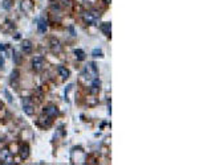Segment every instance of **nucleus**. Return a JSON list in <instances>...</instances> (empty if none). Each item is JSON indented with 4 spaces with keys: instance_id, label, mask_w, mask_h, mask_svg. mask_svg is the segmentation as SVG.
<instances>
[{
    "instance_id": "nucleus-1",
    "label": "nucleus",
    "mask_w": 199,
    "mask_h": 165,
    "mask_svg": "<svg viewBox=\"0 0 199 165\" xmlns=\"http://www.w3.org/2000/svg\"><path fill=\"white\" fill-rule=\"evenodd\" d=\"M82 75H84V78L89 79V81L97 78L98 77V67L96 65V62H88V65L84 67Z\"/></svg>"
},
{
    "instance_id": "nucleus-2",
    "label": "nucleus",
    "mask_w": 199,
    "mask_h": 165,
    "mask_svg": "<svg viewBox=\"0 0 199 165\" xmlns=\"http://www.w3.org/2000/svg\"><path fill=\"white\" fill-rule=\"evenodd\" d=\"M82 17H84V21H85L88 25H97L101 15H100V12H97V11H90V12H85V13L82 15Z\"/></svg>"
},
{
    "instance_id": "nucleus-3",
    "label": "nucleus",
    "mask_w": 199,
    "mask_h": 165,
    "mask_svg": "<svg viewBox=\"0 0 199 165\" xmlns=\"http://www.w3.org/2000/svg\"><path fill=\"white\" fill-rule=\"evenodd\" d=\"M13 155L8 148H3L0 149V164H13Z\"/></svg>"
},
{
    "instance_id": "nucleus-4",
    "label": "nucleus",
    "mask_w": 199,
    "mask_h": 165,
    "mask_svg": "<svg viewBox=\"0 0 199 165\" xmlns=\"http://www.w3.org/2000/svg\"><path fill=\"white\" fill-rule=\"evenodd\" d=\"M44 63H45V58L41 57V56H36V57L32 58L31 66L35 71H41L44 67Z\"/></svg>"
},
{
    "instance_id": "nucleus-5",
    "label": "nucleus",
    "mask_w": 199,
    "mask_h": 165,
    "mask_svg": "<svg viewBox=\"0 0 199 165\" xmlns=\"http://www.w3.org/2000/svg\"><path fill=\"white\" fill-rule=\"evenodd\" d=\"M44 114L48 115L49 118H54V116H57L58 114V111H57V107L56 106H47V107H44Z\"/></svg>"
},
{
    "instance_id": "nucleus-6",
    "label": "nucleus",
    "mask_w": 199,
    "mask_h": 165,
    "mask_svg": "<svg viewBox=\"0 0 199 165\" xmlns=\"http://www.w3.org/2000/svg\"><path fill=\"white\" fill-rule=\"evenodd\" d=\"M23 111L25 112L27 115H33V114H35V107H33V104H32L29 100H25V102L23 103Z\"/></svg>"
},
{
    "instance_id": "nucleus-7",
    "label": "nucleus",
    "mask_w": 199,
    "mask_h": 165,
    "mask_svg": "<svg viewBox=\"0 0 199 165\" xmlns=\"http://www.w3.org/2000/svg\"><path fill=\"white\" fill-rule=\"evenodd\" d=\"M20 157H21L23 160H27L28 157H29V145L25 144V143L20 145Z\"/></svg>"
},
{
    "instance_id": "nucleus-8",
    "label": "nucleus",
    "mask_w": 199,
    "mask_h": 165,
    "mask_svg": "<svg viewBox=\"0 0 199 165\" xmlns=\"http://www.w3.org/2000/svg\"><path fill=\"white\" fill-rule=\"evenodd\" d=\"M57 73L60 74V77H61L62 79H68L70 77V71L66 69L65 66H62V65H58L57 66Z\"/></svg>"
},
{
    "instance_id": "nucleus-9",
    "label": "nucleus",
    "mask_w": 199,
    "mask_h": 165,
    "mask_svg": "<svg viewBox=\"0 0 199 165\" xmlns=\"http://www.w3.org/2000/svg\"><path fill=\"white\" fill-rule=\"evenodd\" d=\"M21 50L24 54H31L32 53V42L29 40H24L21 44Z\"/></svg>"
},
{
    "instance_id": "nucleus-10",
    "label": "nucleus",
    "mask_w": 199,
    "mask_h": 165,
    "mask_svg": "<svg viewBox=\"0 0 199 165\" xmlns=\"http://www.w3.org/2000/svg\"><path fill=\"white\" fill-rule=\"evenodd\" d=\"M47 28H48V25H47V20L41 17V19H40L39 21H37V30H39V33H40V34L45 33V32H47Z\"/></svg>"
},
{
    "instance_id": "nucleus-11",
    "label": "nucleus",
    "mask_w": 199,
    "mask_h": 165,
    "mask_svg": "<svg viewBox=\"0 0 199 165\" xmlns=\"http://www.w3.org/2000/svg\"><path fill=\"white\" fill-rule=\"evenodd\" d=\"M44 115H45V114H44ZM39 124H40L41 127H47V128H48V127H51V124H52V119H51L48 115L41 116V118L39 119Z\"/></svg>"
},
{
    "instance_id": "nucleus-12",
    "label": "nucleus",
    "mask_w": 199,
    "mask_h": 165,
    "mask_svg": "<svg viewBox=\"0 0 199 165\" xmlns=\"http://www.w3.org/2000/svg\"><path fill=\"white\" fill-rule=\"evenodd\" d=\"M100 86H101V82H100L98 77L94 78V79H92V88H90V91L93 92V94L98 92V91H100Z\"/></svg>"
},
{
    "instance_id": "nucleus-13",
    "label": "nucleus",
    "mask_w": 199,
    "mask_h": 165,
    "mask_svg": "<svg viewBox=\"0 0 199 165\" xmlns=\"http://www.w3.org/2000/svg\"><path fill=\"white\" fill-rule=\"evenodd\" d=\"M100 28H101V30L103 32L105 36H110V33H111V24L110 23H102Z\"/></svg>"
},
{
    "instance_id": "nucleus-14",
    "label": "nucleus",
    "mask_w": 199,
    "mask_h": 165,
    "mask_svg": "<svg viewBox=\"0 0 199 165\" xmlns=\"http://www.w3.org/2000/svg\"><path fill=\"white\" fill-rule=\"evenodd\" d=\"M51 45H52V49H53L54 52H60L61 50V46H60V41L57 38H52L51 40Z\"/></svg>"
},
{
    "instance_id": "nucleus-15",
    "label": "nucleus",
    "mask_w": 199,
    "mask_h": 165,
    "mask_svg": "<svg viewBox=\"0 0 199 165\" xmlns=\"http://www.w3.org/2000/svg\"><path fill=\"white\" fill-rule=\"evenodd\" d=\"M74 56H76V58H77L78 61H84V59H85V52H84L82 49H76L74 50Z\"/></svg>"
},
{
    "instance_id": "nucleus-16",
    "label": "nucleus",
    "mask_w": 199,
    "mask_h": 165,
    "mask_svg": "<svg viewBox=\"0 0 199 165\" xmlns=\"http://www.w3.org/2000/svg\"><path fill=\"white\" fill-rule=\"evenodd\" d=\"M92 56H93L94 58H102L103 57V53H102L101 49H97V48H96V49L92 50Z\"/></svg>"
},
{
    "instance_id": "nucleus-17",
    "label": "nucleus",
    "mask_w": 199,
    "mask_h": 165,
    "mask_svg": "<svg viewBox=\"0 0 199 165\" xmlns=\"http://www.w3.org/2000/svg\"><path fill=\"white\" fill-rule=\"evenodd\" d=\"M2 5H3L4 9H9V8L12 7V0H3Z\"/></svg>"
},
{
    "instance_id": "nucleus-18",
    "label": "nucleus",
    "mask_w": 199,
    "mask_h": 165,
    "mask_svg": "<svg viewBox=\"0 0 199 165\" xmlns=\"http://www.w3.org/2000/svg\"><path fill=\"white\" fill-rule=\"evenodd\" d=\"M13 57H15V62L19 65V63H20V56H19L17 52H15V50H13Z\"/></svg>"
},
{
    "instance_id": "nucleus-19",
    "label": "nucleus",
    "mask_w": 199,
    "mask_h": 165,
    "mask_svg": "<svg viewBox=\"0 0 199 165\" xmlns=\"http://www.w3.org/2000/svg\"><path fill=\"white\" fill-rule=\"evenodd\" d=\"M17 77H19V70H13L11 74V79H16Z\"/></svg>"
},
{
    "instance_id": "nucleus-20",
    "label": "nucleus",
    "mask_w": 199,
    "mask_h": 165,
    "mask_svg": "<svg viewBox=\"0 0 199 165\" xmlns=\"http://www.w3.org/2000/svg\"><path fill=\"white\" fill-rule=\"evenodd\" d=\"M4 94L7 95V99H8V102H9V103H12V96H11V94H9V91H8V90H4Z\"/></svg>"
},
{
    "instance_id": "nucleus-21",
    "label": "nucleus",
    "mask_w": 199,
    "mask_h": 165,
    "mask_svg": "<svg viewBox=\"0 0 199 165\" xmlns=\"http://www.w3.org/2000/svg\"><path fill=\"white\" fill-rule=\"evenodd\" d=\"M60 2H61L64 5H69V4L72 3V0H60Z\"/></svg>"
},
{
    "instance_id": "nucleus-22",
    "label": "nucleus",
    "mask_w": 199,
    "mask_h": 165,
    "mask_svg": "<svg viewBox=\"0 0 199 165\" xmlns=\"http://www.w3.org/2000/svg\"><path fill=\"white\" fill-rule=\"evenodd\" d=\"M0 50H6V45H2V44H0Z\"/></svg>"
},
{
    "instance_id": "nucleus-23",
    "label": "nucleus",
    "mask_w": 199,
    "mask_h": 165,
    "mask_svg": "<svg viewBox=\"0 0 199 165\" xmlns=\"http://www.w3.org/2000/svg\"><path fill=\"white\" fill-rule=\"evenodd\" d=\"M0 142H2V139H0Z\"/></svg>"
}]
</instances>
